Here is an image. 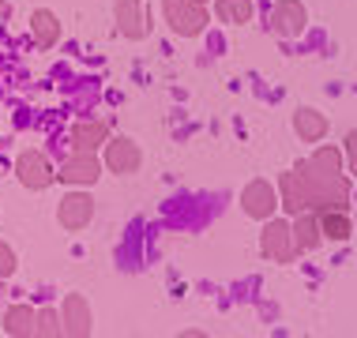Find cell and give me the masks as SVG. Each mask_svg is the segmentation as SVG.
I'll return each instance as SVG.
<instances>
[{"mask_svg":"<svg viewBox=\"0 0 357 338\" xmlns=\"http://www.w3.org/2000/svg\"><path fill=\"white\" fill-rule=\"evenodd\" d=\"M8 331H12V335L31 331V312H26V308H15V312L8 316Z\"/></svg>","mask_w":357,"mask_h":338,"instance_id":"cell-14","label":"cell"},{"mask_svg":"<svg viewBox=\"0 0 357 338\" xmlns=\"http://www.w3.org/2000/svg\"><path fill=\"white\" fill-rule=\"evenodd\" d=\"M222 23H248L252 19V4L248 0H218Z\"/></svg>","mask_w":357,"mask_h":338,"instance_id":"cell-9","label":"cell"},{"mask_svg":"<svg viewBox=\"0 0 357 338\" xmlns=\"http://www.w3.org/2000/svg\"><path fill=\"white\" fill-rule=\"evenodd\" d=\"M12 252H8V248L4 245H0V278H4V275H12Z\"/></svg>","mask_w":357,"mask_h":338,"instance_id":"cell-17","label":"cell"},{"mask_svg":"<svg viewBox=\"0 0 357 338\" xmlns=\"http://www.w3.org/2000/svg\"><path fill=\"white\" fill-rule=\"evenodd\" d=\"M346 143H350V166L357 169V132H350V139H346Z\"/></svg>","mask_w":357,"mask_h":338,"instance_id":"cell-18","label":"cell"},{"mask_svg":"<svg viewBox=\"0 0 357 338\" xmlns=\"http://www.w3.org/2000/svg\"><path fill=\"white\" fill-rule=\"evenodd\" d=\"M166 19L173 23V31L177 34H199L207 23V15L199 12L192 0H166Z\"/></svg>","mask_w":357,"mask_h":338,"instance_id":"cell-1","label":"cell"},{"mask_svg":"<svg viewBox=\"0 0 357 338\" xmlns=\"http://www.w3.org/2000/svg\"><path fill=\"white\" fill-rule=\"evenodd\" d=\"M86 218H91V199H83V196H68V199H64V207H61V222H64V226L79 229Z\"/></svg>","mask_w":357,"mask_h":338,"instance_id":"cell-7","label":"cell"},{"mask_svg":"<svg viewBox=\"0 0 357 338\" xmlns=\"http://www.w3.org/2000/svg\"><path fill=\"white\" fill-rule=\"evenodd\" d=\"M0 8H4V4H0Z\"/></svg>","mask_w":357,"mask_h":338,"instance_id":"cell-20","label":"cell"},{"mask_svg":"<svg viewBox=\"0 0 357 338\" xmlns=\"http://www.w3.org/2000/svg\"><path fill=\"white\" fill-rule=\"evenodd\" d=\"M75 139H79V147L86 151V147H94V143L102 139V124H91V128H79L75 132Z\"/></svg>","mask_w":357,"mask_h":338,"instance_id":"cell-16","label":"cell"},{"mask_svg":"<svg viewBox=\"0 0 357 338\" xmlns=\"http://www.w3.org/2000/svg\"><path fill=\"white\" fill-rule=\"evenodd\" d=\"M294 240L301 248H312L316 240H320V226H316V218L312 215H301L297 218V226H294Z\"/></svg>","mask_w":357,"mask_h":338,"instance_id":"cell-11","label":"cell"},{"mask_svg":"<svg viewBox=\"0 0 357 338\" xmlns=\"http://www.w3.org/2000/svg\"><path fill=\"white\" fill-rule=\"evenodd\" d=\"M61 177L64 180H94L98 177V166H94V158H75L72 166H64Z\"/></svg>","mask_w":357,"mask_h":338,"instance_id":"cell-12","label":"cell"},{"mask_svg":"<svg viewBox=\"0 0 357 338\" xmlns=\"http://www.w3.org/2000/svg\"><path fill=\"white\" fill-rule=\"evenodd\" d=\"M109 166L113 169H121V173H132V169H136L139 166V154H136V147H132V143H113V147H109Z\"/></svg>","mask_w":357,"mask_h":338,"instance_id":"cell-8","label":"cell"},{"mask_svg":"<svg viewBox=\"0 0 357 338\" xmlns=\"http://www.w3.org/2000/svg\"><path fill=\"white\" fill-rule=\"evenodd\" d=\"M121 15H124V31H128V34H139V31H143V26H139V4H136V0H124V4H121Z\"/></svg>","mask_w":357,"mask_h":338,"instance_id":"cell-13","label":"cell"},{"mask_svg":"<svg viewBox=\"0 0 357 338\" xmlns=\"http://www.w3.org/2000/svg\"><path fill=\"white\" fill-rule=\"evenodd\" d=\"M271 26L282 38H294V34H301L305 31V8L297 4V0H286V4H278L275 12H271Z\"/></svg>","mask_w":357,"mask_h":338,"instance_id":"cell-2","label":"cell"},{"mask_svg":"<svg viewBox=\"0 0 357 338\" xmlns=\"http://www.w3.org/2000/svg\"><path fill=\"white\" fill-rule=\"evenodd\" d=\"M192 4H204V0H192Z\"/></svg>","mask_w":357,"mask_h":338,"instance_id":"cell-19","label":"cell"},{"mask_svg":"<svg viewBox=\"0 0 357 338\" xmlns=\"http://www.w3.org/2000/svg\"><path fill=\"white\" fill-rule=\"evenodd\" d=\"M19 177H23V185H31V188L50 185V169H45V162L38 158V154H23V158H19Z\"/></svg>","mask_w":357,"mask_h":338,"instance_id":"cell-5","label":"cell"},{"mask_svg":"<svg viewBox=\"0 0 357 338\" xmlns=\"http://www.w3.org/2000/svg\"><path fill=\"white\" fill-rule=\"evenodd\" d=\"M289 237H294V229H289L286 222H271V226L264 229V252L286 263L289 259Z\"/></svg>","mask_w":357,"mask_h":338,"instance_id":"cell-4","label":"cell"},{"mask_svg":"<svg viewBox=\"0 0 357 338\" xmlns=\"http://www.w3.org/2000/svg\"><path fill=\"white\" fill-rule=\"evenodd\" d=\"M294 128H297V135H301V139L316 143V139H320V135L327 132V121H324L316 109H301V113L294 117Z\"/></svg>","mask_w":357,"mask_h":338,"instance_id":"cell-6","label":"cell"},{"mask_svg":"<svg viewBox=\"0 0 357 338\" xmlns=\"http://www.w3.org/2000/svg\"><path fill=\"white\" fill-rule=\"evenodd\" d=\"M241 203H245V210L252 218H271V207H275V192L267 180H256V185L245 188V196H241Z\"/></svg>","mask_w":357,"mask_h":338,"instance_id":"cell-3","label":"cell"},{"mask_svg":"<svg viewBox=\"0 0 357 338\" xmlns=\"http://www.w3.org/2000/svg\"><path fill=\"white\" fill-rule=\"evenodd\" d=\"M34 26H38V38H42V42H53L56 26H53V15L50 12H38L34 15Z\"/></svg>","mask_w":357,"mask_h":338,"instance_id":"cell-15","label":"cell"},{"mask_svg":"<svg viewBox=\"0 0 357 338\" xmlns=\"http://www.w3.org/2000/svg\"><path fill=\"white\" fill-rule=\"evenodd\" d=\"M320 233L331 237V240H346V237H350V222H346L339 210H335V215L327 210V215L320 218Z\"/></svg>","mask_w":357,"mask_h":338,"instance_id":"cell-10","label":"cell"}]
</instances>
